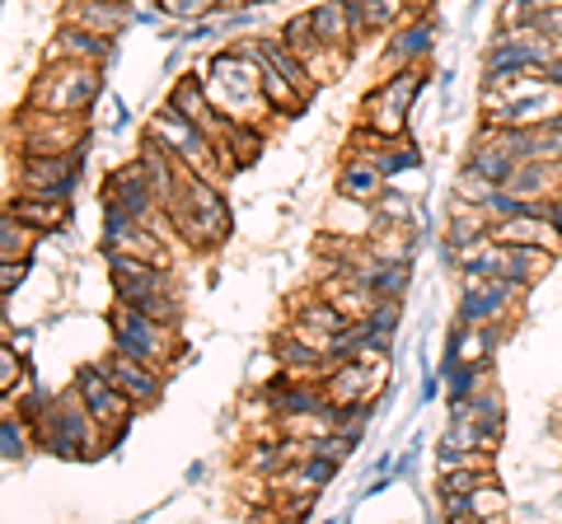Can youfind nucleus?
<instances>
[{
  "label": "nucleus",
  "instance_id": "423d86ee",
  "mask_svg": "<svg viewBox=\"0 0 562 524\" xmlns=\"http://www.w3.org/2000/svg\"><path fill=\"white\" fill-rule=\"evenodd\" d=\"M113 57V38L109 33H94V29H80V24H66L57 38L47 47V61H90L103 66Z\"/></svg>",
  "mask_w": 562,
  "mask_h": 524
},
{
  "label": "nucleus",
  "instance_id": "7ed1b4c3",
  "mask_svg": "<svg viewBox=\"0 0 562 524\" xmlns=\"http://www.w3.org/2000/svg\"><path fill=\"white\" fill-rule=\"evenodd\" d=\"M76 389H80V398H85V408H90V417L99 422V431L109 435V441H117L122 426L132 422V408H136L132 398L122 394L103 371H94V365H85V371L76 375Z\"/></svg>",
  "mask_w": 562,
  "mask_h": 524
},
{
  "label": "nucleus",
  "instance_id": "4468645a",
  "mask_svg": "<svg viewBox=\"0 0 562 524\" xmlns=\"http://www.w3.org/2000/svg\"><path fill=\"white\" fill-rule=\"evenodd\" d=\"M469 505H473V520H497V515H506V487H497V478L492 482H483V487H473L469 492Z\"/></svg>",
  "mask_w": 562,
  "mask_h": 524
},
{
  "label": "nucleus",
  "instance_id": "f03ea898",
  "mask_svg": "<svg viewBox=\"0 0 562 524\" xmlns=\"http://www.w3.org/2000/svg\"><path fill=\"white\" fill-rule=\"evenodd\" d=\"M113 346H122V352H132V356L169 371L173 356H179V328L150 319V314H140L136 305L117 300V309H113Z\"/></svg>",
  "mask_w": 562,
  "mask_h": 524
},
{
  "label": "nucleus",
  "instance_id": "1a4fd4ad",
  "mask_svg": "<svg viewBox=\"0 0 562 524\" xmlns=\"http://www.w3.org/2000/svg\"><path fill=\"white\" fill-rule=\"evenodd\" d=\"M403 20H413L408 0H351V24H357V43L366 33H394Z\"/></svg>",
  "mask_w": 562,
  "mask_h": 524
},
{
  "label": "nucleus",
  "instance_id": "0eeeda50",
  "mask_svg": "<svg viewBox=\"0 0 562 524\" xmlns=\"http://www.w3.org/2000/svg\"><path fill=\"white\" fill-rule=\"evenodd\" d=\"M380 225V212L371 202H357V197H333V206L324 212V230L328 235H342V239H371V230Z\"/></svg>",
  "mask_w": 562,
  "mask_h": 524
},
{
  "label": "nucleus",
  "instance_id": "dca6fc26",
  "mask_svg": "<svg viewBox=\"0 0 562 524\" xmlns=\"http://www.w3.org/2000/svg\"><path fill=\"white\" fill-rule=\"evenodd\" d=\"M20 282H24V262L20 258H5V267H0V286H5V295L20 286Z\"/></svg>",
  "mask_w": 562,
  "mask_h": 524
},
{
  "label": "nucleus",
  "instance_id": "9b49d317",
  "mask_svg": "<svg viewBox=\"0 0 562 524\" xmlns=\"http://www.w3.org/2000/svg\"><path fill=\"white\" fill-rule=\"evenodd\" d=\"M361 127H371V132H380V136H403L408 132V109L403 103H394L384 90H375V94H366L361 99Z\"/></svg>",
  "mask_w": 562,
  "mask_h": 524
},
{
  "label": "nucleus",
  "instance_id": "ddd939ff",
  "mask_svg": "<svg viewBox=\"0 0 562 524\" xmlns=\"http://www.w3.org/2000/svg\"><path fill=\"white\" fill-rule=\"evenodd\" d=\"M33 239H38V230H33L29 220H20L14 212H5V220H0V253L5 258H29Z\"/></svg>",
  "mask_w": 562,
  "mask_h": 524
},
{
  "label": "nucleus",
  "instance_id": "6e6552de",
  "mask_svg": "<svg viewBox=\"0 0 562 524\" xmlns=\"http://www.w3.org/2000/svg\"><path fill=\"white\" fill-rule=\"evenodd\" d=\"M390 187V173H384L380 164L361 160V155H347L342 169H338V192L342 197H357V202H380V192Z\"/></svg>",
  "mask_w": 562,
  "mask_h": 524
},
{
  "label": "nucleus",
  "instance_id": "f8f14e48",
  "mask_svg": "<svg viewBox=\"0 0 562 524\" xmlns=\"http://www.w3.org/2000/svg\"><path fill=\"white\" fill-rule=\"evenodd\" d=\"M10 212L20 220H29L38 235L61 230L66 225V202L61 197H29V192H20V197H10Z\"/></svg>",
  "mask_w": 562,
  "mask_h": 524
},
{
  "label": "nucleus",
  "instance_id": "39448f33",
  "mask_svg": "<svg viewBox=\"0 0 562 524\" xmlns=\"http://www.w3.org/2000/svg\"><path fill=\"white\" fill-rule=\"evenodd\" d=\"M76 187V155H24L20 160V192L29 197H61Z\"/></svg>",
  "mask_w": 562,
  "mask_h": 524
},
{
  "label": "nucleus",
  "instance_id": "f257e3e1",
  "mask_svg": "<svg viewBox=\"0 0 562 524\" xmlns=\"http://www.w3.org/2000/svg\"><path fill=\"white\" fill-rule=\"evenodd\" d=\"M94 94H99V66L47 61V71H38V80H33V90H29V109L85 117V109H94Z\"/></svg>",
  "mask_w": 562,
  "mask_h": 524
},
{
  "label": "nucleus",
  "instance_id": "9d476101",
  "mask_svg": "<svg viewBox=\"0 0 562 524\" xmlns=\"http://www.w3.org/2000/svg\"><path fill=\"white\" fill-rule=\"evenodd\" d=\"M314 14V33L328 43V47H357V24H351V0H319L310 10Z\"/></svg>",
  "mask_w": 562,
  "mask_h": 524
},
{
  "label": "nucleus",
  "instance_id": "f3484780",
  "mask_svg": "<svg viewBox=\"0 0 562 524\" xmlns=\"http://www.w3.org/2000/svg\"><path fill=\"white\" fill-rule=\"evenodd\" d=\"M431 5H436V0H408V10H413V14H427Z\"/></svg>",
  "mask_w": 562,
  "mask_h": 524
},
{
  "label": "nucleus",
  "instance_id": "2eb2a0df",
  "mask_svg": "<svg viewBox=\"0 0 562 524\" xmlns=\"http://www.w3.org/2000/svg\"><path fill=\"white\" fill-rule=\"evenodd\" d=\"M216 5L221 0H160V10L169 14V20H206Z\"/></svg>",
  "mask_w": 562,
  "mask_h": 524
},
{
  "label": "nucleus",
  "instance_id": "20e7f679",
  "mask_svg": "<svg viewBox=\"0 0 562 524\" xmlns=\"http://www.w3.org/2000/svg\"><path fill=\"white\" fill-rule=\"evenodd\" d=\"M99 371L109 375L136 408H155V403H160V394H165V371H160V365H150V361H140L132 352H122V346H113V356L99 361Z\"/></svg>",
  "mask_w": 562,
  "mask_h": 524
}]
</instances>
